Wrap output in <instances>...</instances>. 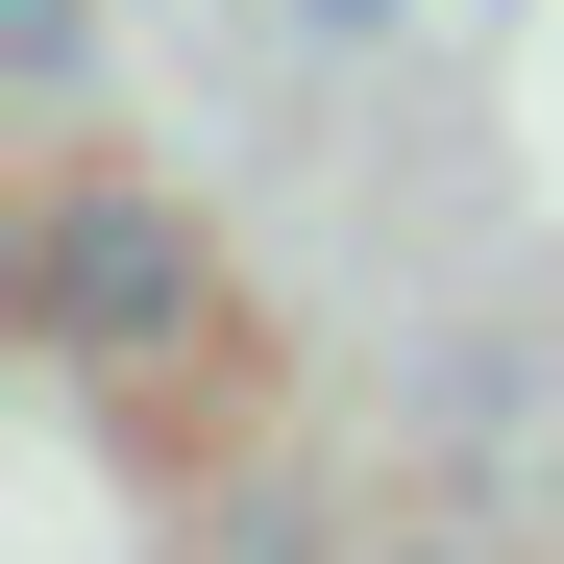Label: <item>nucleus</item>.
Masks as SVG:
<instances>
[{
  "mask_svg": "<svg viewBox=\"0 0 564 564\" xmlns=\"http://www.w3.org/2000/svg\"><path fill=\"white\" fill-rule=\"evenodd\" d=\"M393 564H466V540H393Z\"/></svg>",
  "mask_w": 564,
  "mask_h": 564,
  "instance_id": "4",
  "label": "nucleus"
},
{
  "mask_svg": "<svg viewBox=\"0 0 564 564\" xmlns=\"http://www.w3.org/2000/svg\"><path fill=\"white\" fill-rule=\"evenodd\" d=\"M25 319L99 368V393L197 368V344H221V246H197V197H148V172H50V221H25Z\"/></svg>",
  "mask_w": 564,
  "mask_h": 564,
  "instance_id": "1",
  "label": "nucleus"
},
{
  "mask_svg": "<svg viewBox=\"0 0 564 564\" xmlns=\"http://www.w3.org/2000/svg\"><path fill=\"white\" fill-rule=\"evenodd\" d=\"M295 25H393V0H295Z\"/></svg>",
  "mask_w": 564,
  "mask_h": 564,
  "instance_id": "3",
  "label": "nucleus"
},
{
  "mask_svg": "<svg viewBox=\"0 0 564 564\" xmlns=\"http://www.w3.org/2000/svg\"><path fill=\"white\" fill-rule=\"evenodd\" d=\"M0 74H25V99L74 123V99H99V0H0Z\"/></svg>",
  "mask_w": 564,
  "mask_h": 564,
  "instance_id": "2",
  "label": "nucleus"
}]
</instances>
